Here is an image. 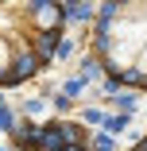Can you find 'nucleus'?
<instances>
[{
	"label": "nucleus",
	"instance_id": "f257e3e1",
	"mask_svg": "<svg viewBox=\"0 0 147 151\" xmlns=\"http://www.w3.org/2000/svg\"><path fill=\"white\" fill-rule=\"evenodd\" d=\"M97 35H108L97 39L105 70L147 89V8H105Z\"/></svg>",
	"mask_w": 147,
	"mask_h": 151
},
{
	"label": "nucleus",
	"instance_id": "f03ea898",
	"mask_svg": "<svg viewBox=\"0 0 147 151\" xmlns=\"http://www.w3.org/2000/svg\"><path fill=\"white\" fill-rule=\"evenodd\" d=\"M136 151H147V136H143V139H139V143H136Z\"/></svg>",
	"mask_w": 147,
	"mask_h": 151
}]
</instances>
